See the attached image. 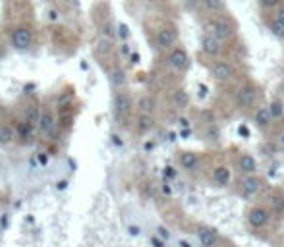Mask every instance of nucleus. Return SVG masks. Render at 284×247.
<instances>
[{
	"label": "nucleus",
	"instance_id": "nucleus-4",
	"mask_svg": "<svg viewBox=\"0 0 284 247\" xmlns=\"http://www.w3.org/2000/svg\"><path fill=\"white\" fill-rule=\"evenodd\" d=\"M58 130V114L56 108L48 103H43V108H41V116H39V122H37V134L48 139L52 137L54 132Z\"/></svg>",
	"mask_w": 284,
	"mask_h": 247
},
{
	"label": "nucleus",
	"instance_id": "nucleus-41",
	"mask_svg": "<svg viewBox=\"0 0 284 247\" xmlns=\"http://www.w3.org/2000/svg\"><path fill=\"white\" fill-rule=\"evenodd\" d=\"M180 135H182V137H190V135H192V128H190V130H182Z\"/></svg>",
	"mask_w": 284,
	"mask_h": 247
},
{
	"label": "nucleus",
	"instance_id": "nucleus-20",
	"mask_svg": "<svg viewBox=\"0 0 284 247\" xmlns=\"http://www.w3.org/2000/svg\"><path fill=\"white\" fill-rule=\"evenodd\" d=\"M16 132H18V141L22 143H31L37 135V126L35 124H29L27 120L18 118L16 120Z\"/></svg>",
	"mask_w": 284,
	"mask_h": 247
},
{
	"label": "nucleus",
	"instance_id": "nucleus-30",
	"mask_svg": "<svg viewBox=\"0 0 284 247\" xmlns=\"http://www.w3.org/2000/svg\"><path fill=\"white\" fill-rule=\"evenodd\" d=\"M257 4L263 10H275V8H281L283 0H257Z\"/></svg>",
	"mask_w": 284,
	"mask_h": 247
},
{
	"label": "nucleus",
	"instance_id": "nucleus-40",
	"mask_svg": "<svg viewBox=\"0 0 284 247\" xmlns=\"http://www.w3.org/2000/svg\"><path fill=\"white\" fill-rule=\"evenodd\" d=\"M178 247H194V246H192L188 240H180V242H178Z\"/></svg>",
	"mask_w": 284,
	"mask_h": 247
},
{
	"label": "nucleus",
	"instance_id": "nucleus-39",
	"mask_svg": "<svg viewBox=\"0 0 284 247\" xmlns=\"http://www.w3.org/2000/svg\"><path fill=\"white\" fill-rule=\"evenodd\" d=\"M275 16H277V18H279V20H281V22L284 23V8H279V10H277V14H275Z\"/></svg>",
	"mask_w": 284,
	"mask_h": 247
},
{
	"label": "nucleus",
	"instance_id": "nucleus-9",
	"mask_svg": "<svg viewBox=\"0 0 284 247\" xmlns=\"http://www.w3.org/2000/svg\"><path fill=\"white\" fill-rule=\"evenodd\" d=\"M18 108H20V118L27 120L29 124H35V126H37L39 116H41V108H43V103H41L35 95H23L20 105H18Z\"/></svg>",
	"mask_w": 284,
	"mask_h": 247
},
{
	"label": "nucleus",
	"instance_id": "nucleus-14",
	"mask_svg": "<svg viewBox=\"0 0 284 247\" xmlns=\"http://www.w3.org/2000/svg\"><path fill=\"white\" fill-rule=\"evenodd\" d=\"M131 126H133V132H135V134L139 135V137H143V135L151 134V132L155 130V126H157V118H155V114L135 112V118H133Z\"/></svg>",
	"mask_w": 284,
	"mask_h": 247
},
{
	"label": "nucleus",
	"instance_id": "nucleus-35",
	"mask_svg": "<svg viewBox=\"0 0 284 247\" xmlns=\"http://www.w3.org/2000/svg\"><path fill=\"white\" fill-rule=\"evenodd\" d=\"M151 246L153 247H164V240H161L159 236H153V238H151Z\"/></svg>",
	"mask_w": 284,
	"mask_h": 247
},
{
	"label": "nucleus",
	"instance_id": "nucleus-34",
	"mask_svg": "<svg viewBox=\"0 0 284 247\" xmlns=\"http://www.w3.org/2000/svg\"><path fill=\"white\" fill-rule=\"evenodd\" d=\"M277 147H279V151L284 153V130L279 134V137H277Z\"/></svg>",
	"mask_w": 284,
	"mask_h": 247
},
{
	"label": "nucleus",
	"instance_id": "nucleus-13",
	"mask_svg": "<svg viewBox=\"0 0 284 247\" xmlns=\"http://www.w3.org/2000/svg\"><path fill=\"white\" fill-rule=\"evenodd\" d=\"M199 46H201V52L205 54V56H209V58H220L222 56V52H224V43L217 39L215 35H211V33H201V37H199Z\"/></svg>",
	"mask_w": 284,
	"mask_h": 247
},
{
	"label": "nucleus",
	"instance_id": "nucleus-12",
	"mask_svg": "<svg viewBox=\"0 0 284 247\" xmlns=\"http://www.w3.org/2000/svg\"><path fill=\"white\" fill-rule=\"evenodd\" d=\"M18 141V132H16V120L10 114L0 112V145L10 147Z\"/></svg>",
	"mask_w": 284,
	"mask_h": 247
},
{
	"label": "nucleus",
	"instance_id": "nucleus-2",
	"mask_svg": "<svg viewBox=\"0 0 284 247\" xmlns=\"http://www.w3.org/2000/svg\"><path fill=\"white\" fill-rule=\"evenodd\" d=\"M261 87L255 81H243L234 93V108L240 112L255 110L261 103Z\"/></svg>",
	"mask_w": 284,
	"mask_h": 247
},
{
	"label": "nucleus",
	"instance_id": "nucleus-26",
	"mask_svg": "<svg viewBox=\"0 0 284 247\" xmlns=\"http://www.w3.org/2000/svg\"><path fill=\"white\" fill-rule=\"evenodd\" d=\"M265 23H267L269 31H271L277 39H284V23L281 22L277 16H269V18H265Z\"/></svg>",
	"mask_w": 284,
	"mask_h": 247
},
{
	"label": "nucleus",
	"instance_id": "nucleus-44",
	"mask_svg": "<svg viewBox=\"0 0 284 247\" xmlns=\"http://www.w3.org/2000/svg\"><path fill=\"white\" fill-rule=\"evenodd\" d=\"M162 191H164V193H170V187H168V183H164V185H162Z\"/></svg>",
	"mask_w": 284,
	"mask_h": 247
},
{
	"label": "nucleus",
	"instance_id": "nucleus-5",
	"mask_svg": "<svg viewBox=\"0 0 284 247\" xmlns=\"http://www.w3.org/2000/svg\"><path fill=\"white\" fill-rule=\"evenodd\" d=\"M273 220V212L269 207L265 205H251L247 211H245V224L249 226L251 230H265L267 226L271 224Z\"/></svg>",
	"mask_w": 284,
	"mask_h": 247
},
{
	"label": "nucleus",
	"instance_id": "nucleus-36",
	"mask_svg": "<svg viewBox=\"0 0 284 247\" xmlns=\"http://www.w3.org/2000/svg\"><path fill=\"white\" fill-rule=\"evenodd\" d=\"M122 48H120V50H122V54H124V56H130L131 54V50H130V45H128V43H122Z\"/></svg>",
	"mask_w": 284,
	"mask_h": 247
},
{
	"label": "nucleus",
	"instance_id": "nucleus-16",
	"mask_svg": "<svg viewBox=\"0 0 284 247\" xmlns=\"http://www.w3.org/2000/svg\"><path fill=\"white\" fill-rule=\"evenodd\" d=\"M251 120H253V126H255L259 132H267V130H271V126L275 124V118H273V114H271L269 105H259V106L253 110Z\"/></svg>",
	"mask_w": 284,
	"mask_h": 247
},
{
	"label": "nucleus",
	"instance_id": "nucleus-24",
	"mask_svg": "<svg viewBox=\"0 0 284 247\" xmlns=\"http://www.w3.org/2000/svg\"><path fill=\"white\" fill-rule=\"evenodd\" d=\"M201 137H203V141L209 143V145H219L220 139H222V134H220V128L215 122H207V124H203Z\"/></svg>",
	"mask_w": 284,
	"mask_h": 247
},
{
	"label": "nucleus",
	"instance_id": "nucleus-42",
	"mask_svg": "<svg viewBox=\"0 0 284 247\" xmlns=\"http://www.w3.org/2000/svg\"><path fill=\"white\" fill-rule=\"evenodd\" d=\"M205 95H207V87L199 85V97H205Z\"/></svg>",
	"mask_w": 284,
	"mask_h": 247
},
{
	"label": "nucleus",
	"instance_id": "nucleus-6",
	"mask_svg": "<svg viewBox=\"0 0 284 247\" xmlns=\"http://www.w3.org/2000/svg\"><path fill=\"white\" fill-rule=\"evenodd\" d=\"M209 73L219 85H228V83H232L236 79V68L226 58H217L209 66Z\"/></svg>",
	"mask_w": 284,
	"mask_h": 247
},
{
	"label": "nucleus",
	"instance_id": "nucleus-23",
	"mask_svg": "<svg viewBox=\"0 0 284 247\" xmlns=\"http://www.w3.org/2000/svg\"><path fill=\"white\" fill-rule=\"evenodd\" d=\"M267 207L271 209V212L275 216H284V191L283 189H275L269 193L267 197Z\"/></svg>",
	"mask_w": 284,
	"mask_h": 247
},
{
	"label": "nucleus",
	"instance_id": "nucleus-28",
	"mask_svg": "<svg viewBox=\"0 0 284 247\" xmlns=\"http://www.w3.org/2000/svg\"><path fill=\"white\" fill-rule=\"evenodd\" d=\"M269 108H271V114H273L275 122H279V120H283L284 118V101L283 99L275 97V99L269 103Z\"/></svg>",
	"mask_w": 284,
	"mask_h": 247
},
{
	"label": "nucleus",
	"instance_id": "nucleus-8",
	"mask_svg": "<svg viewBox=\"0 0 284 247\" xmlns=\"http://www.w3.org/2000/svg\"><path fill=\"white\" fill-rule=\"evenodd\" d=\"M164 62L176 73H186L192 68V58H190V54L184 46H174L172 50H168Z\"/></svg>",
	"mask_w": 284,
	"mask_h": 247
},
{
	"label": "nucleus",
	"instance_id": "nucleus-33",
	"mask_svg": "<svg viewBox=\"0 0 284 247\" xmlns=\"http://www.w3.org/2000/svg\"><path fill=\"white\" fill-rule=\"evenodd\" d=\"M176 122L180 124V128H182V130H190V126H192V122H190L188 118H184V116H180Z\"/></svg>",
	"mask_w": 284,
	"mask_h": 247
},
{
	"label": "nucleus",
	"instance_id": "nucleus-31",
	"mask_svg": "<svg viewBox=\"0 0 284 247\" xmlns=\"http://www.w3.org/2000/svg\"><path fill=\"white\" fill-rule=\"evenodd\" d=\"M157 236H159L161 240L168 242V240H170V230H168L166 226H157Z\"/></svg>",
	"mask_w": 284,
	"mask_h": 247
},
{
	"label": "nucleus",
	"instance_id": "nucleus-19",
	"mask_svg": "<svg viewBox=\"0 0 284 247\" xmlns=\"http://www.w3.org/2000/svg\"><path fill=\"white\" fill-rule=\"evenodd\" d=\"M211 180L217 187H228L232 183V170L226 164H217L211 170Z\"/></svg>",
	"mask_w": 284,
	"mask_h": 247
},
{
	"label": "nucleus",
	"instance_id": "nucleus-11",
	"mask_svg": "<svg viewBox=\"0 0 284 247\" xmlns=\"http://www.w3.org/2000/svg\"><path fill=\"white\" fill-rule=\"evenodd\" d=\"M10 46L18 52H25L33 46V31L31 27L27 25H20V27H14L12 33H10Z\"/></svg>",
	"mask_w": 284,
	"mask_h": 247
},
{
	"label": "nucleus",
	"instance_id": "nucleus-43",
	"mask_svg": "<svg viewBox=\"0 0 284 247\" xmlns=\"http://www.w3.org/2000/svg\"><path fill=\"white\" fill-rule=\"evenodd\" d=\"M240 134L243 135V137H247V135H249V132H247V128H245V126H240Z\"/></svg>",
	"mask_w": 284,
	"mask_h": 247
},
{
	"label": "nucleus",
	"instance_id": "nucleus-38",
	"mask_svg": "<svg viewBox=\"0 0 284 247\" xmlns=\"http://www.w3.org/2000/svg\"><path fill=\"white\" fill-rule=\"evenodd\" d=\"M130 60H131V64H137V62H139V54H137V52H131Z\"/></svg>",
	"mask_w": 284,
	"mask_h": 247
},
{
	"label": "nucleus",
	"instance_id": "nucleus-15",
	"mask_svg": "<svg viewBox=\"0 0 284 247\" xmlns=\"http://www.w3.org/2000/svg\"><path fill=\"white\" fill-rule=\"evenodd\" d=\"M236 170L240 176H251L259 172V162L251 153H240L236 158Z\"/></svg>",
	"mask_w": 284,
	"mask_h": 247
},
{
	"label": "nucleus",
	"instance_id": "nucleus-29",
	"mask_svg": "<svg viewBox=\"0 0 284 247\" xmlns=\"http://www.w3.org/2000/svg\"><path fill=\"white\" fill-rule=\"evenodd\" d=\"M116 35H118V39H122V41L130 39V27H128L126 23H118V25H116Z\"/></svg>",
	"mask_w": 284,
	"mask_h": 247
},
{
	"label": "nucleus",
	"instance_id": "nucleus-7",
	"mask_svg": "<svg viewBox=\"0 0 284 247\" xmlns=\"http://www.w3.org/2000/svg\"><path fill=\"white\" fill-rule=\"evenodd\" d=\"M263 187H265V180L259 174L242 176L240 181H238V195L243 197L245 201H251V199H255L261 193Z\"/></svg>",
	"mask_w": 284,
	"mask_h": 247
},
{
	"label": "nucleus",
	"instance_id": "nucleus-3",
	"mask_svg": "<svg viewBox=\"0 0 284 247\" xmlns=\"http://www.w3.org/2000/svg\"><path fill=\"white\" fill-rule=\"evenodd\" d=\"M203 33H211L215 35L217 39H220L222 43L234 39L236 35V25L232 20H228L226 16H213V18H207L203 23Z\"/></svg>",
	"mask_w": 284,
	"mask_h": 247
},
{
	"label": "nucleus",
	"instance_id": "nucleus-22",
	"mask_svg": "<svg viewBox=\"0 0 284 247\" xmlns=\"http://www.w3.org/2000/svg\"><path fill=\"white\" fill-rule=\"evenodd\" d=\"M109 81L112 89H122L128 85V73L126 70L120 66V64H114V66L109 70Z\"/></svg>",
	"mask_w": 284,
	"mask_h": 247
},
{
	"label": "nucleus",
	"instance_id": "nucleus-25",
	"mask_svg": "<svg viewBox=\"0 0 284 247\" xmlns=\"http://www.w3.org/2000/svg\"><path fill=\"white\" fill-rule=\"evenodd\" d=\"M170 101H172V105H174L176 108L184 110V108H188V105H190V93L184 89V87H176V89H172V93H170Z\"/></svg>",
	"mask_w": 284,
	"mask_h": 247
},
{
	"label": "nucleus",
	"instance_id": "nucleus-27",
	"mask_svg": "<svg viewBox=\"0 0 284 247\" xmlns=\"http://www.w3.org/2000/svg\"><path fill=\"white\" fill-rule=\"evenodd\" d=\"M201 8L209 14H222L226 10L224 0H201Z\"/></svg>",
	"mask_w": 284,
	"mask_h": 247
},
{
	"label": "nucleus",
	"instance_id": "nucleus-18",
	"mask_svg": "<svg viewBox=\"0 0 284 247\" xmlns=\"http://www.w3.org/2000/svg\"><path fill=\"white\" fill-rule=\"evenodd\" d=\"M176 158H178V166L188 174L197 172V168L201 166V158L196 151H180Z\"/></svg>",
	"mask_w": 284,
	"mask_h": 247
},
{
	"label": "nucleus",
	"instance_id": "nucleus-21",
	"mask_svg": "<svg viewBox=\"0 0 284 247\" xmlns=\"http://www.w3.org/2000/svg\"><path fill=\"white\" fill-rule=\"evenodd\" d=\"M135 112L155 114L157 112V99L151 93H141L135 97Z\"/></svg>",
	"mask_w": 284,
	"mask_h": 247
},
{
	"label": "nucleus",
	"instance_id": "nucleus-17",
	"mask_svg": "<svg viewBox=\"0 0 284 247\" xmlns=\"http://www.w3.org/2000/svg\"><path fill=\"white\" fill-rule=\"evenodd\" d=\"M196 236L199 240L201 247H217L220 242V236L217 232V228L213 226H207V224H199L196 228Z\"/></svg>",
	"mask_w": 284,
	"mask_h": 247
},
{
	"label": "nucleus",
	"instance_id": "nucleus-37",
	"mask_svg": "<svg viewBox=\"0 0 284 247\" xmlns=\"http://www.w3.org/2000/svg\"><path fill=\"white\" fill-rule=\"evenodd\" d=\"M48 18H50V22H58V12L50 10V12H48Z\"/></svg>",
	"mask_w": 284,
	"mask_h": 247
},
{
	"label": "nucleus",
	"instance_id": "nucleus-10",
	"mask_svg": "<svg viewBox=\"0 0 284 247\" xmlns=\"http://www.w3.org/2000/svg\"><path fill=\"white\" fill-rule=\"evenodd\" d=\"M178 39H180V33L176 29V25H164L155 35V48L161 52H168L174 46H178Z\"/></svg>",
	"mask_w": 284,
	"mask_h": 247
},
{
	"label": "nucleus",
	"instance_id": "nucleus-32",
	"mask_svg": "<svg viewBox=\"0 0 284 247\" xmlns=\"http://www.w3.org/2000/svg\"><path fill=\"white\" fill-rule=\"evenodd\" d=\"M164 178L166 180H176L178 178V170H176L174 166H166L164 168Z\"/></svg>",
	"mask_w": 284,
	"mask_h": 247
},
{
	"label": "nucleus",
	"instance_id": "nucleus-1",
	"mask_svg": "<svg viewBox=\"0 0 284 247\" xmlns=\"http://www.w3.org/2000/svg\"><path fill=\"white\" fill-rule=\"evenodd\" d=\"M133 112H135V99L128 87L114 89L112 95V116L114 122L122 128L130 126L133 122Z\"/></svg>",
	"mask_w": 284,
	"mask_h": 247
}]
</instances>
